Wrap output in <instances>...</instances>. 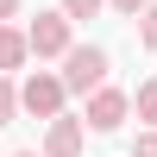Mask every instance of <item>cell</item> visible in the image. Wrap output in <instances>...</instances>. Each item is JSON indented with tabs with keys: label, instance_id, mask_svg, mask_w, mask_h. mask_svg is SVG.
Instances as JSON below:
<instances>
[{
	"label": "cell",
	"instance_id": "277c9868",
	"mask_svg": "<svg viewBox=\"0 0 157 157\" xmlns=\"http://www.w3.org/2000/svg\"><path fill=\"white\" fill-rule=\"evenodd\" d=\"M25 44H32V57H38V63H44V57H57V63H63V50L75 44V25L63 19V13H38V19L25 25Z\"/></svg>",
	"mask_w": 157,
	"mask_h": 157
},
{
	"label": "cell",
	"instance_id": "3957f363",
	"mask_svg": "<svg viewBox=\"0 0 157 157\" xmlns=\"http://www.w3.org/2000/svg\"><path fill=\"white\" fill-rule=\"evenodd\" d=\"M126 120H132V94L113 88V82H101L94 94H88V107H82V126H88V132H120Z\"/></svg>",
	"mask_w": 157,
	"mask_h": 157
},
{
	"label": "cell",
	"instance_id": "9c48e42d",
	"mask_svg": "<svg viewBox=\"0 0 157 157\" xmlns=\"http://www.w3.org/2000/svg\"><path fill=\"white\" fill-rule=\"evenodd\" d=\"M101 6H107V0H57V13H63L69 25H75V19H94Z\"/></svg>",
	"mask_w": 157,
	"mask_h": 157
},
{
	"label": "cell",
	"instance_id": "8fae6325",
	"mask_svg": "<svg viewBox=\"0 0 157 157\" xmlns=\"http://www.w3.org/2000/svg\"><path fill=\"white\" fill-rule=\"evenodd\" d=\"M107 6H113V13H126V19H138V13L151 6V0H107Z\"/></svg>",
	"mask_w": 157,
	"mask_h": 157
},
{
	"label": "cell",
	"instance_id": "52a82bcc",
	"mask_svg": "<svg viewBox=\"0 0 157 157\" xmlns=\"http://www.w3.org/2000/svg\"><path fill=\"white\" fill-rule=\"evenodd\" d=\"M132 113L145 120V132H157V75H145V82H138V94H132Z\"/></svg>",
	"mask_w": 157,
	"mask_h": 157
},
{
	"label": "cell",
	"instance_id": "30bf717a",
	"mask_svg": "<svg viewBox=\"0 0 157 157\" xmlns=\"http://www.w3.org/2000/svg\"><path fill=\"white\" fill-rule=\"evenodd\" d=\"M138 44H145L151 57H157V0H151L145 13H138Z\"/></svg>",
	"mask_w": 157,
	"mask_h": 157
},
{
	"label": "cell",
	"instance_id": "7a4b0ae2",
	"mask_svg": "<svg viewBox=\"0 0 157 157\" xmlns=\"http://www.w3.org/2000/svg\"><path fill=\"white\" fill-rule=\"evenodd\" d=\"M63 101H69V88H63L57 69H32L19 82V113H32V120H57Z\"/></svg>",
	"mask_w": 157,
	"mask_h": 157
},
{
	"label": "cell",
	"instance_id": "4fadbf2b",
	"mask_svg": "<svg viewBox=\"0 0 157 157\" xmlns=\"http://www.w3.org/2000/svg\"><path fill=\"white\" fill-rule=\"evenodd\" d=\"M19 6H25V0H0V25H13V19H19Z\"/></svg>",
	"mask_w": 157,
	"mask_h": 157
},
{
	"label": "cell",
	"instance_id": "8992f818",
	"mask_svg": "<svg viewBox=\"0 0 157 157\" xmlns=\"http://www.w3.org/2000/svg\"><path fill=\"white\" fill-rule=\"evenodd\" d=\"M25 57H32V44H25V25H0V75L25 69Z\"/></svg>",
	"mask_w": 157,
	"mask_h": 157
},
{
	"label": "cell",
	"instance_id": "5bb4252c",
	"mask_svg": "<svg viewBox=\"0 0 157 157\" xmlns=\"http://www.w3.org/2000/svg\"><path fill=\"white\" fill-rule=\"evenodd\" d=\"M13 157H38V151H13Z\"/></svg>",
	"mask_w": 157,
	"mask_h": 157
},
{
	"label": "cell",
	"instance_id": "5b68a950",
	"mask_svg": "<svg viewBox=\"0 0 157 157\" xmlns=\"http://www.w3.org/2000/svg\"><path fill=\"white\" fill-rule=\"evenodd\" d=\"M82 138H88V126L75 120V113H57V120H44L38 157H82Z\"/></svg>",
	"mask_w": 157,
	"mask_h": 157
},
{
	"label": "cell",
	"instance_id": "7c38bea8",
	"mask_svg": "<svg viewBox=\"0 0 157 157\" xmlns=\"http://www.w3.org/2000/svg\"><path fill=\"white\" fill-rule=\"evenodd\" d=\"M132 157H157V132H138V145H132Z\"/></svg>",
	"mask_w": 157,
	"mask_h": 157
},
{
	"label": "cell",
	"instance_id": "6da1fadb",
	"mask_svg": "<svg viewBox=\"0 0 157 157\" xmlns=\"http://www.w3.org/2000/svg\"><path fill=\"white\" fill-rule=\"evenodd\" d=\"M107 69H113V57H107V44H69V50H63V88H69V94H94V88L101 82H107Z\"/></svg>",
	"mask_w": 157,
	"mask_h": 157
},
{
	"label": "cell",
	"instance_id": "ba28073f",
	"mask_svg": "<svg viewBox=\"0 0 157 157\" xmlns=\"http://www.w3.org/2000/svg\"><path fill=\"white\" fill-rule=\"evenodd\" d=\"M13 120H19V82L0 75V126H13Z\"/></svg>",
	"mask_w": 157,
	"mask_h": 157
}]
</instances>
